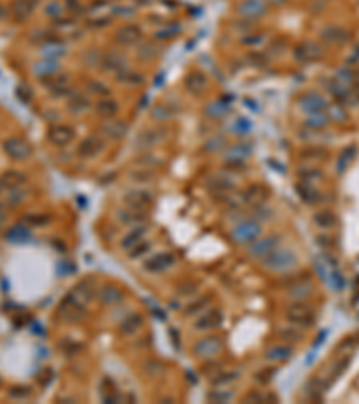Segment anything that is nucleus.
<instances>
[{"mask_svg": "<svg viewBox=\"0 0 359 404\" xmlns=\"http://www.w3.org/2000/svg\"><path fill=\"white\" fill-rule=\"evenodd\" d=\"M349 365H350V356H345V357H341V359H338V361L334 363L332 365V368H331V376H329V381L332 383L334 379H338L341 374L349 368Z\"/></svg>", "mask_w": 359, "mask_h": 404, "instance_id": "c03bdc74", "label": "nucleus"}, {"mask_svg": "<svg viewBox=\"0 0 359 404\" xmlns=\"http://www.w3.org/2000/svg\"><path fill=\"white\" fill-rule=\"evenodd\" d=\"M144 327V316L140 313H130L128 316H124L119 323V331L122 336H133Z\"/></svg>", "mask_w": 359, "mask_h": 404, "instance_id": "412c9836", "label": "nucleus"}, {"mask_svg": "<svg viewBox=\"0 0 359 404\" xmlns=\"http://www.w3.org/2000/svg\"><path fill=\"white\" fill-rule=\"evenodd\" d=\"M320 47H318L316 43H311V42H305V43H300L297 49H295V58L298 59V61H302V63H305V61H311V59H316L318 56H320Z\"/></svg>", "mask_w": 359, "mask_h": 404, "instance_id": "7c9ffc66", "label": "nucleus"}, {"mask_svg": "<svg viewBox=\"0 0 359 404\" xmlns=\"http://www.w3.org/2000/svg\"><path fill=\"white\" fill-rule=\"evenodd\" d=\"M270 198V189L266 185H250L248 189L243 192V203L251 205V207H260V205H266Z\"/></svg>", "mask_w": 359, "mask_h": 404, "instance_id": "f3484780", "label": "nucleus"}, {"mask_svg": "<svg viewBox=\"0 0 359 404\" xmlns=\"http://www.w3.org/2000/svg\"><path fill=\"white\" fill-rule=\"evenodd\" d=\"M104 147H106V138H103L101 135H88L79 142L78 155L84 160H90V158L99 157L104 151Z\"/></svg>", "mask_w": 359, "mask_h": 404, "instance_id": "6e6552de", "label": "nucleus"}, {"mask_svg": "<svg viewBox=\"0 0 359 404\" xmlns=\"http://www.w3.org/2000/svg\"><path fill=\"white\" fill-rule=\"evenodd\" d=\"M67 105H68V110L72 111V113H79V115L92 108V103H90L88 97H84V95L81 94L72 95V97L68 99Z\"/></svg>", "mask_w": 359, "mask_h": 404, "instance_id": "c9c22d12", "label": "nucleus"}, {"mask_svg": "<svg viewBox=\"0 0 359 404\" xmlns=\"http://www.w3.org/2000/svg\"><path fill=\"white\" fill-rule=\"evenodd\" d=\"M24 223L27 226H45L51 223V215L49 214H26Z\"/></svg>", "mask_w": 359, "mask_h": 404, "instance_id": "a18cd8bd", "label": "nucleus"}, {"mask_svg": "<svg viewBox=\"0 0 359 404\" xmlns=\"http://www.w3.org/2000/svg\"><path fill=\"white\" fill-rule=\"evenodd\" d=\"M172 117V111L169 110V106L166 105H156L151 110V119L156 122H166Z\"/></svg>", "mask_w": 359, "mask_h": 404, "instance_id": "49530a36", "label": "nucleus"}, {"mask_svg": "<svg viewBox=\"0 0 359 404\" xmlns=\"http://www.w3.org/2000/svg\"><path fill=\"white\" fill-rule=\"evenodd\" d=\"M305 155H307V157H309V155H311V157H314V153H312V151H305ZM318 155H320V157H323V155H325V151H323V149H320V151H318Z\"/></svg>", "mask_w": 359, "mask_h": 404, "instance_id": "0e129e2a", "label": "nucleus"}, {"mask_svg": "<svg viewBox=\"0 0 359 404\" xmlns=\"http://www.w3.org/2000/svg\"><path fill=\"white\" fill-rule=\"evenodd\" d=\"M4 217H5V205L0 203V223H4Z\"/></svg>", "mask_w": 359, "mask_h": 404, "instance_id": "680f3d73", "label": "nucleus"}, {"mask_svg": "<svg viewBox=\"0 0 359 404\" xmlns=\"http://www.w3.org/2000/svg\"><path fill=\"white\" fill-rule=\"evenodd\" d=\"M94 108L101 117H104V119H113V117L119 113L120 105L113 99V97H108V95H106V97H99V99H97Z\"/></svg>", "mask_w": 359, "mask_h": 404, "instance_id": "cd10ccee", "label": "nucleus"}, {"mask_svg": "<svg viewBox=\"0 0 359 404\" xmlns=\"http://www.w3.org/2000/svg\"><path fill=\"white\" fill-rule=\"evenodd\" d=\"M356 155V147H347L343 153H341V157L338 158V163H336V169H338V173H345V169L349 167V163L352 162V157Z\"/></svg>", "mask_w": 359, "mask_h": 404, "instance_id": "8fccbe9b", "label": "nucleus"}, {"mask_svg": "<svg viewBox=\"0 0 359 404\" xmlns=\"http://www.w3.org/2000/svg\"><path fill=\"white\" fill-rule=\"evenodd\" d=\"M331 278H332V284H334V289H336V291H341V289L345 288V278L338 269H334Z\"/></svg>", "mask_w": 359, "mask_h": 404, "instance_id": "13d9d810", "label": "nucleus"}, {"mask_svg": "<svg viewBox=\"0 0 359 404\" xmlns=\"http://www.w3.org/2000/svg\"><path fill=\"white\" fill-rule=\"evenodd\" d=\"M151 246H153V242L151 241H146V239H144V241L138 242V244H137V246L133 248L131 252H128V255H130L131 259H140V257H144V255H146L149 250H151Z\"/></svg>", "mask_w": 359, "mask_h": 404, "instance_id": "603ef678", "label": "nucleus"}, {"mask_svg": "<svg viewBox=\"0 0 359 404\" xmlns=\"http://www.w3.org/2000/svg\"><path fill=\"white\" fill-rule=\"evenodd\" d=\"M140 40H142V29L138 26H133V24L120 27V29H117V32H115V42L119 43V45H124V47H133V45H137Z\"/></svg>", "mask_w": 359, "mask_h": 404, "instance_id": "dca6fc26", "label": "nucleus"}, {"mask_svg": "<svg viewBox=\"0 0 359 404\" xmlns=\"http://www.w3.org/2000/svg\"><path fill=\"white\" fill-rule=\"evenodd\" d=\"M47 138L52 146L65 147L74 142L76 132H74V128L68 126V124H54V126H51V130H49Z\"/></svg>", "mask_w": 359, "mask_h": 404, "instance_id": "9b49d317", "label": "nucleus"}, {"mask_svg": "<svg viewBox=\"0 0 359 404\" xmlns=\"http://www.w3.org/2000/svg\"><path fill=\"white\" fill-rule=\"evenodd\" d=\"M266 11H268V7H266V4L262 0H245V2L239 4V7H237L239 16L245 18V20H257V18L266 15Z\"/></svg>", "mask_w": 359, "mask_h": 404, "instance_id": "aec40b11", "label": "nucleus"}, {"mask_svg": "<svg viewBox=\"0 0 359 404\" xmlns=\"http://www.w3.org/2000/svg\"><path fill=\"white\" fill-rule=\"evenodd\" d=\"M147 212H144V210H138V209H133V207H128L126 205V209L119 210L117 212V219L120 221V223H124V225H140V223H146L147 219Z\"/></svg>", "mask_w": 359, "mask_h": 404, "instance_id": "393cba45", "label": "nucleus"}, {"mask_svg": "<svg viewBox=\"0 0 359 404\" xmlns=\"http://www.w3.org/2000/svg\"><path fill=\"white\" fill-rule=\"evenodd\" d=\"M226 111H228V106L223 105L221 101H212V103L205 108L207 117H212V119H219V117H223Z\"/></svg>", "mask_w": 359, "mask_h": 404, "instance_id": "37998d69", "label": "nucleus"}, {"mask_svg": "<svg viewBox=\"0 0 359 404\" xmlns=\"http://www.w3.org/2000/svg\"><path fill=\"white\" fill-rule=\"evenodd\" d=\"M282 237L278 234H268L266 237H257L255 241H251L250 244H246V253L250 255L251 259H262L271 253L275 248L280 246Z\"/></svg>", "mask_w": 359, "mask_h": 404, "instance_id": "39448f33", "label": "nucleus"}, {"mask_svg": "<svg viewBox=\"0 0 359 404\" xmlns=\"http://www.w3.org/2000/svg\"><path fill=\"white\" fill-rule=\"evenodd\" d=\"M16 95L20 97L24 103H29V101L32 99V90L27 86V84H20L18 86V90H16Z\"/></svg>", "mask_w": 359, "mask_h": 404, "instance_id": "4d7b16f0", "label": "nucleus"}, {"mask_svg": "<svg viewBox=\"0 0 359 404\" xmlns=\"http://www.w3.org/2000/svg\"><path fill=\"white\" fill-rule=\"evenodd\" d=\"M298 264V257L297 253L289 250V248H275L271 253H268L264 259H262V266L270 271L275 273H284L293 269Z\"/></svg>", "mask_w": 359, "mask_h": 404, "instance_id": "f257e3e1", "label": "nucleus"}, {"mask_svg": "<svg viewBox=\"0 0 359 404\" xmlns=\"http://www.w3.org/2000/svg\"><path fill=\"white\" fill-rule=\"evenodd\" d=\"M45 13H47V16L56 18V16L61 15V5L57 4V2H51V4L47 5V9H45Z\"/></svg>", "mask_w": 359, "mask_h": 404, "instance_id": "bf43d9fd", "label": "nucleus"}, {"mask_svg": "<svg viewBox=\"0 0 359 404\" xmlns=\"http://www.w3.org/2000/svg\"><path fill=\"white\" fill-rule=\"evenodd\" d=\"M174 264H176V255H174V253L160 252L147 259L146 263H144V269H146L147 273H153V275H160V273H166L167 269H171Z\"/></svg>", "mask_w": 359, "mask_h": 404, "instance_id": "0eeeda50", "label": "nucleus"}, {"mask_svg": "<svg viewBox=\"0 0 359 404\" xmlns=\"http://www.w3.org/2000/svg\"><path fill=\"white\" fill-rule=\"evenodd\" d=\"M42 54L43 58L47 59H59L63 54H67V47H63L61 43L56 42H45L42 45Z\"/></svg>", "mask_w": 359, "mask_h": 404, "instance_id": "e433bc0d", "label": "nucleus"}, {"mask_svg": "<svg viewBox=\"0 0 359 404\" xmlns=\"http://www.w3.org/2000/svg\"><path fill=\"white\" fill-rule=\"evenodd\" d=\"M232 397H234V394H232V392H226V390H223L221 386L214 388L212 392L207 395V399L210 401V403H228Z\"/></svg>", "mask_w": 359, "mask_h": 404, "instance_id": "de8ad7c7", "label": "nucleus"}, {"mask_svg": "<svg viewBox=\"0 0 359 404\" xmlns=\"http://www.w3.org/2000/svg\"><path fill=\"white\" fill-rule=\"evenodd\" d=\"M234 128H235L234 130L235 133H239V135H248L251 130V122L248 121V119H245V117H239V119L234 122Z\"/></svg>", "mask_w": 359, "mask_h": 404, "instance_id": "5fc2aeb1", "label": "nucleus"}, {"mask_svg": "<svg viewBox=\"0 0 359 404\" xmlns=\"http://www.w3.org/2000/svg\"><path fill=\"white\" fill-rule=\"evenodd\" d=\"M2 147H4L5 155L9 158H13V160H27V158H31L32 155L31 144L27 140H24V138H20V136H9V138H5Z\"/></svg>", "mask_w": 359, "mask_h": 404, "instance_id": "423d86ee", "label": "nucleus"}, {"mask_svg": "<svg viewBox=\"0 0 359 404\" xmlns=\"http://www.w3.org/2000/svg\"><path fill=\"white\" fill-rule=\"evenodd\" d=\"M295 354L291 345L287 343H276V345H271L268 350L264 352V359L271 365H276V363H286L289 361Z\"/></svg>", "mask_w": 359, "mask_h": 404, "instance_id": "6ab92c4d", "label": "nucleus"}, {"mask_svg": "<svg viewBox=\"0 0 359 404\" xmlns=\"http://www.w3.org/2000/svg\"><path fill=\"white\" fill-rule=\"evenodd\" d=\"M147 236V225L146 223H140V225H133L130 230L126 232L122 239H120V250L124 252H131L133 248L142 242Z\"/></svg>", "mask_w": 359, "mask_h": 404, "instance_id": "4468645a", "label": "nucleus"}, {"mask_svg": "<svg viewBox=\"0 0 359 404\" xmlns=\"http://www.w3.org/2000/svg\"><path fill=\"white\" fill-rule=\"evenodd\" d=\"M0 226H2V223H0Z\"/></svg>", "mask_w": 359, "mask_h": 404, "instance_id": "338daca9", "label": "nucleus"}, {"mask_svg": "<svg viewBox=\"0 0 359 404\" xmlns=\"http://www.w3.org/2000/svg\"><path fill=\"white\" fill-rule=\"evenodd\" d=\"M224 316L223 311L219 309H207L205 313L196 316L194 320V329L198 332H208V331H216L218 327H221Z\"/></svg>", "mask_w": 359, "mask_h": 404, "instance_id": "1a4fd4ad", "label": "nucleus"}, {"mask_svg": "<svg viewBox=\"0 0 359 404\" xmlns=\"http://www.w3.org/2000/svg\"><path fill=\"white\" fill-rule=\"evenodd\" d=\"M224 347V341L221 336H218V334H207V336L199 338L196 343H194L193 347V354L196 357H199V359H212V357H216L219 354V352L223 350Z\"/></svg>", "mask_w": 359, "mask_h": 404, "instance_id": "20e7f679", "label": "nucleus"}, {"mask_svg": "<svg viewBox=\"0 0 359 404\" xmlns=\"http://www.w3.org/2000/svg\"><path fill=\"white\" fill-rule=\"evenodd\" d=\"M327 124H329V117L327 113H323V111L311 113V115L307 117V121H305V126H309L311 130H320V128L327 126Z\"/></svg>", "mask_w": 359, "mask_h": 404, "instance_id": "a19ab883", "label": "nucleus"}, {"mask_svg": "<svg viewBox=\"0 0 359 404\" xmlns=\"http://www.w3.org/2000/svg\"><path fill=\"white\" fill-rule=\"evenodd\" d=\"M297 192H298V196L302 198L304 203H307V205H314V203H318V201L322 200V194H320V190H316V189H314V185L307 184V182H302V184H298Z\"/></svg>", "mask_w": 359, "mask_h": 404, "instance_id": "72a5a7b5", "label": "nucleus"}, {"mask_svg": "<svg viewBox=\"0 0 359 404\" xmlns=\"http://www.w3.org/2000/svg\"><path fill=\"white\" fill-rule=\"evenodd\" d=\"M70 295H72L74 298L78 300L81 305H88L90 302L94 300L95 288L90 284V280H81L79 284L74 286V289L70 291Z\"/></svg>", "mask_w": 359, "mask_h": 404, "instance_id": "bb28decb", "label": "nucleus"}, {"mask_svg": "<svg viewBox=\"0 0 359 404\" xmlns=\"http://www.w3.org/2000/svg\"><path fill=\"white\" fill-rule=\"evenodd\" d=\"M31 226H27L26 223H18V225H13L5 234V241L11 242V244H26V242L31 241Z\"/></svg>", "mask_w": 359, "mask_h": 404, "instance_id": "5701e85b", "label": "nucleus"}, {"mask_svg": "<svg viewBox=\"0 0 359 404\" xmlns=\"http://www.w3.org/2000/svg\"><path fill=\"white\" fill-rule=\"evenodd\" d=\"M311 293H312V286L309 284L307 278H300V280H297V282L293 284V286H289V289H287V295H289V298L293 300H305L309 298Z\"/></svg>", "mask_w": 359, "mask_h": 404, "instance_id": "2f4dec72", "label": "nucleus"}, {"mask_svg": "<svg viewBox=\"0 0 359 404\" xmlns=\"http://www.w3.org/2000/svg\"><path fill=\"white\" fill-rule=\"evenodd\" d=\"M250 153H251V147L248 146V144H245V142L234 144V146H230L228 149H226V153H224V160H226L228 163H241L250 157Z\"/></svg>", "mask_w": 359, "mask_h": 404, "instance_id": "c85d7f7f", "label": "nucleus"}, {"mask_svg": "<svg viewBox=\"0 0 359 404\" xmlns=\"http://www.w3.org/2000/svg\"><path fill=\"white\" fill-rule=\"evenodd\" d=\"M27 176L22 171H5V173L0 174V189L4 190H13V189H20L22 185H26Z\"/></svg>", "mask_w": 359, "mask_h": 404, "instance_id": "b1692460", "label": "nucleus"}, {"mask_svg": "<svg viewBox=\"0 0 359 404\" xmlns=\"http://www.w3.org/2000/svg\"><path fill=\"white\" fill-rule=\"evenodd\" d=\"M88 86H86V90H88L90 94L97 95V97H106V95L110 94V88L108 84H104L103 81H97V79H92V81H88Z\"/></svg>", "mask_w": 359, "mask_h": 404, "instance_id": "09e8293b", "label": "nucleus"}, {"mask_svg": "<svg viewBox=\"0 0 359 404\" xmlns=\"http://www.w3.org/2000/svg\"><path fill=\"white\" fill-rule=\"evenodd\" d=\"M22 189H24V187H20V189L7 190L9 194L5 196V205H9V207H16V205H20L22 201L26 200V192H22Z\"/></svg>", "mask_w": 359, "mask_h": 404, "instance_id": "3c124183", "label": "nucleus"}, {"mask_svg": "<svg viewBox=\"0 0 359 404\" xmlns=\"http://www.w3.org/2000/svg\"><path fill=\"white\" fill-rule=\"evenodd\" d=\"M196 286L198 284L194 282H182L180 286H178V295H182V296H193L194 293H196Z\"/></svg>", "mask_w": 359, "mask_h": 404, "instance_id": "6e6d98bb", "label": "nucleus"}, {"mask_svg": "<svg viewBox=\"0 0 359 404\" xmlns=\"http://www.w3.org/2000/svg\"><path fill=\"white\" fill-rule=\"evenodd\" d=\"M9 395L11 397H27L29 395V390H16V386H13V388L9 390Z\"/></svg>", "mask_w": 359, "mask_h": 404, "instance_id": "052dcab7", "label": "nucleus"}, {"mask_svg": "<svg viewBox=\"0 0 359 404\" xmlns=\"http://www.w3.org/2000/svg\"><path fill=\"white\" fill-rule=\"evenodd\" d=\"M286 320L295 327H311L316 322V311L304 300H295L287 305Z\"/></svg>", "mask_w": 359, "mask_h": 404, "instance_id": "7ed1b4c3", "label": "nucleus"}, {"mask_svg": "<svg viewBox=\"0 0 359 404\" xmlns=\"http://www.w3.org/2000/svg\"><path fill=\"white\" fill-rule=\"evenodd\" d=\"M298 106H300V110H302L304 113L311 115V113L323 111L329 106V103L325 101V97L320 95L318 92H307V94H304L302 97L298 99Z\"/></svg>", "mask_w": 359, "mask_h": 404, "instance_id": "ddd939ff", "label": "nucleus"}, {"mask_svg": "<svg viewBox=\"0 0 359 404\" xmlns=\"http://www.w3.org/2000/svg\"><path fill=\"white\" fill-rule=\"evenodd\" d=\"M36 4H38V0H13V4H11V13H13L16 22H24L32 15V11H34Z\"/></svg>", "mask_w": 359, "mask_h": 404, "instance_id": "a878e982", "label": "nucleus"}, {"mask_svg": "<svg viewBox=\"0 0 359 404\" xmlns=\"http://www.w3.org/2000/svg\"><path fill=\"white\" fill-rule=\"evenodd\" d=\"M312 221H314V225H316L318 228L327 230V228H332L338 219H336V214H334L332 210H320V212H316V214L312 215Z\"/></svg>", "mask_w": 359, "mask_h": 404, "instance_id": "f704fd0d", "label": "nucleus"}, {"mask_svg": "<svg viewBox=\"0 0 359 404\" xmlns=\"http://www.w3.org/2000/svg\"><path fill=\"white\" fill-rule=\"evenodd\" d=\"M208 304H210V298L208 296H199L198 300L194 302H189V305L185 307V315L187 316H198L201 313L208 309Z\"/></svg>", "mask_w": 359, "mask_h": 404, "instance_id": "58836bf2", "label": "nucleus"}, {"mask_svg": "<svg viewBox=\"0 0 359 404\" xmlns=\"http://www.w3.org/2000/svg\"><path fill=\"white\" fill-rule=\"evenodd\" d=\"M166 135L167 132L164 128H149V130H144V132L138 133V136L135 138V144L138 147H144V149H151L155 146H160Z\"/></svg>", "mask_w": 359, "mask_h": 404, "instance_id": "2eb2a0df", "label": "nucleus"}, {"mask_svg": "<svg viewBox=\"0 0 359 404\" xmlns=\"http://www.w3.org/2000/svg\"><path fill=\"white\" fill-rule=\"evenodd\" d=\"M185 86H187L193 94H201V92L207 90L208 79H207V76H205L203 72L194 70V72H191L187 78H185Z\"/></svg>", "mask_w": 359, "mask_h": 404, "instance_id": "c756f323", "label": "nucleus"}, {"mask_svg": "<svg viewBox=\"0 0 359 404\" xmlns=\"http://www.w3.org/2000/svg\"><path fill=\"white\" fill-rule=\"evenodd\" d=\"M124 201L128 207H133V209L147 212V210L151 209L153 201H155V194L147 189H133L124 196Z\"/></svg>", "mask_w": 359, "mask_h": 404, "instance_id": "f8f14e48", "label": "nucleus"}, {"mask_svg": "<svg viewBox=\"0 0 359 404\" xmlns=\"http://www.w3.org/2000/svg\"><path fill=\"white\" fill-rule=\"evenodd\" d=\"M103 65L108 68L110 72L119 74L120 70L128 68V63H126V56L120 53H110L103 58Z\"/></svg>", "mask_w": 359, "mask_h": 404, "instance_id": "473e14b6", "label": "nucleus"}, {"mask_svg": "<svg viewBox=\"0 0 359 404\" xmlns=\"http://www.w3.org/2000/svg\"><path fill=\"white\" fill-rule=\"evenodd\" d=\"M126 133H128V124L120 119H106V121L101 124V135H104L110 140H120L124 138Z\"/></svg>", "mask_w": 359, "mask_h": 404, "instance_id": "a211bd4d", "label": "nucleus"}, {"mask_svg": "<svg viewBox=\"0 0 359 404\" xmlns=\"http://www.w3.org/2000/svg\"><path fill=\"white\" fill-rule=\"evenodd\" d=\"M57 70H59V61H57V59L43 58V59H40L38 63L32 65V74H34V78L45 79V81L54 78V76L57 74Z\"/></svg>", "mask_w": 359, "mask_h": 404, "instance_id": "4be33fe9", "label": "nucleus"}, {"mask_svg": "<svg viewBox=\"0 0 359 404\" xmlns=\"http://www.w3.org/2000/svg\"><path fill=\"white\" fill-rule=\"evenodd\" d=\"M322 38L327 40L329 43H343L349 40V32L341 27H329L322 32Z\"/></svg>", "mask_w": 359, "mask_h": 404, "instance_id": "4c0bfd02", "label": "nucleus"}, {"mask_svg": "<svg viewBox=\"0 0 359 404\" xmlns=\"http://www.w3.org/2000/svg\"><path fill=\"white\" fill-rule=\"evenodd\" d=\"M266 2H271V4H284L286 0H266Z\"/></svg>", "mask_w": 359, "mask_h": 404, "instance_id": "69168bd1", "label": "nucleus"}, {"mask_svg": "<svg viewBox=\"0 0 359 404\" xmlns=\"http://www.w3.org/2000/svg\"><path fill=\"white\" fill-rule=\"evenodd\" d=\"M224 144H226V140H224L223 136H212V138H208L207 142H205V149L207 151H219V149H223Z\"/></svg>", "mask_w": 359, "mask_h": 404, "instance_id": "864d4df0", "label": "nucleus"}, {"mask_svg": "<svg viewBox=\"0 0 359 404\" xmlns=\"http://www.w3.org/2000/svg\"><path fill=\"white\" fill-rule=\"evenodd\" d=\"M237 377H239L237 372H223V370H219V372H216L214 376H210V383H212L214 386H226V384L232 383V381Z\"/></svg>", "mask_w": 359, "mask_h": 404, "instance_id": "ea45409f", "label": "nucleus"}, {"mask_svg": "<svg viewBox=\"0 0 359 404\" xmlns=\"http://www.w3.org/2000/svg\"><path fill=\"white\" fill-rule=\"evenodd\" d=\"M278 336L282 338L284 341H287V343H298V341H302L304 334L300 332V327H287V329H282L280 332H278Z\"/></svg>", "mask_w": 359, "mask_h": 404, "instance_id": "79ce46f5", "label": "nucleus"}, {"mask_svg": "<svg viewBox=\"0 0 359 404\" xmlns=\"http://www.w3.org/2000/svg\"><path fill=\"white\" fill-rule=\"evenodd\" d=\"M262 234V226L255 217H245L235 223L230 230V237L235 244H250Z\"/></svg>", "mask_w": 359, "mask_h": 404, "instance_id": "f03ea898", "label": "nucleus"}, {"mask_svg": "<svg viewBox=\"0 0 359 404\" xmlns=\"http://www.w3.org/2000/svg\"><path fill=\"white\" fill-rule=\"evenodd\" d=\"M97 300L104 307H115L124 302V289H120L119 286L113 284H103L97 289Z\"/></svg>", "mask_w": 359, "mask_h": 404, "instance_id": "9d476101", "label": "nucleus"}, {"mask_svg": "<svg viewBox=\"0 0 359 404\" xmlns=\"http://www.w3.org/2000/svg\"><path fill=\"white\" fill-rule=\"evenodd\" d=\"M5 16H7V11H5V7L2 4H0V20H4Z\"/></svg>", "mask_w": 359, "mask_h": 404, "instance_id": "e2e57ef3", "label": "nucleus"}]
</instances>
